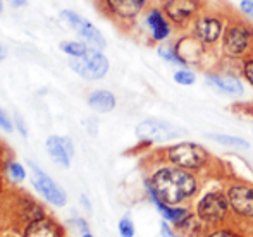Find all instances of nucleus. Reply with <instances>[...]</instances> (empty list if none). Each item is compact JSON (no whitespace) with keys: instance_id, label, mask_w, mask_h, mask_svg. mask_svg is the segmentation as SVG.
Returning a JSON list of instances; mask_svg holds the SVG:
<instances>
[{"instance_id":"72a5a7b5","label":"nucleus","mask_w":253,"mask_h":237,"mask_svg":"<svg viewBox=\"0 0 253 237\" xmlns=\"http://www.w3.org/2000/svg\"><path fill=\"white\" fill-rule=\"evenodd\" d=\"M2 12H3V2L0 0V14H2Z\"/></svg>"},{"instance_id":"412c9836","label":"nucleus","mask_w":253,"mask_h":237,"mask_svg":"<svg viewBox=\"0 0 253 237\" xmlns=\"http://www.w3.org/2000/svg\"><path fill=\"white\" fill-rule=\"evenodd\" d=\"M7 172H9V177L12 180H16V182H21V180H24V177H26V170H24L23 165L17 164V162H9Z\"/></svg>"},{"instance_id":"dca6fc26","label":"nucleus","mask_w":253,"mask_h":237,"mask_svg":"<svg viewBox=\"0 0 253 237\" xmlns=\"http://www.w3.org/2000/svg\"><path fill=\"white\" fill-rule=\"evenodd\" d=\"M147 24H148V28H150V33L155 40H159V41L166 40V38L170 34V28H169V24H167L166 17L160 14V10L153 9L148 12Z\"/></svg>"},{"instance_id":"7c9ffc66","label":"nucleus","mask_w":253,"mask_h":237,"mask_svg":"<svg viewBox=\"0 0 253 237\" xmlns=\"http://www.w3.org/2000/svg\"><path fill=\"white\" fill-rule=\"evenodd\" d=\"M16 124H17V129H19V133L23 134V136H28V129H26V126L23 124V120H21L19 115H16Z\"/></svg>"},{"instance_id":"39448f33","label":"nucleus","mask_w":253,"mask_h":237,"mask_svg":"<svg viewBox=\"0 0 253 237\" xmlns=\"http://www.w3.org/2000/svg\"><path fill=\"white\" fill-rule=\"evenodd\" d=\"M231 204L227 200V194L220 193V191H212L207 193L205 196L198 201L197 204V217L207 225H217L224 222L227 217Z\"/></svg>"},{"instance_id":"4be33fe9","label":"nucleus","mask_w":253,"mask_h":237,"mask_svg":"<svg viewBox=\"0 0 253 237\" xmlns=\"http://www.w3.org/2000/svg\"><path fill=\"white\" fill-rule=\"evenodd\" d=\"M174 81L177 84H184V86H190V84L195 83V74L190 72V70H177L174 74Z\"/></svg>"},{"instance_id":"b1692460","label":"nucleus","mask_w":253,"mask_h":237,"mask_svg":"<svg viewBox=\"0 0 253 237\" xmlns=\"http://www.w3.org/2000/svg\"><path fill=\"white\" fill-rule=\"evenodd\" d=\"M119 234L123 237H134V225L129 218H123L119 222Z\"/></svg>"},{"instance_id":"bb28decb","label":"nucleus","mask_w":253,"mask_h":237,"mask_svg":"<svg viewBox=\"0 0 253 237\" xmlns=\"http://www.w3.org/2000/svg\"><path fill=\"white\" fill-rule=\"evenodd\" d=\"M241 10H243L247 16H252L253 17V0H243L241 2Z\"/></svg>"},{"instance_id":"f257e3e1","label":"nucleus","mask_w":253,"mask_h":237,"mask_svg":"<svg viewBox=\"0 0 253 237\" xmlns=\"http://www.w3.org/2000/svg\"><path fill=\"white\" fill-rule=\"evenodd\" d=\"M197 179L186 169L181 167H164L152 175L147 184L152 198H157L166 204H176L186 201L197 193Z\"/></svg>"},{"instance_id":"f3484780","label":"nucleus","mask_w":253,"mask_h":237,"mask_svg":"<svg viewBox=\"0 0 253 237\" xmlns=\"http://www.w3.org/2000/svg\"><path fill=\"white\" fill-rule=\"evenodd\" d=\"M152 201H153V204L159 208V211L162 213V217L166 218V222H169V224L179 225L181 222H184L190 217L186 208H176V206H172V204H166L160 200H157V198H152Z\"/></svg>"},{"instance_id":"393cba45","label":"nucleus","mask_w":253,"mask_h":237,"mask_svg":"<svg viewBox=\"0 0 253 237\" xmlns=\"http://www.w3.org/2000/svg\"><path fill=\"white\" fill-rule=\"evenodd\" d=\"M0 127H2L5 133H10V131H14V124L12 120H10L9 114H7L3 108H0Z\"/></svg>"},{"instance_id":"20e7f679","label":"nucleus","mask_w":253,"mask_h":237,"mask_svg":"<svg viewBox=\"0 0 253 237\" xmlns=\"http://www.w3.org/2000/svg\"><path fill=\"white\" fill-rule=\"evenodd\" d=\"M59 19L62 21V24H66L67 28L74 31L78 36L83 38V41H86L90 47L103 50L107 47V41L103 38V34L100 33V30H97L95 24H91L88 19H84L83 16H80L78 12L71 9H64L60 10Z\"/></svg>"},{"instance_id":"2eb2a0df","label":"nucleus","mask_w":253,"mask_h":237,"mask_svg":"<svg viewBox=\"0 0 253 237\" xmlns=\"http://www.w3.org/2000/svg\"><path fill=\"white\" fill-rule=\"evenodd\" d=\"M88 105L100 114H107L116 108V97L107 90H97L88 97Z\"/></svg>"},{"instance_id":"1a4fd4ad","label":"nucleus","mask_w":253,"mask_h":237,"mask_svg":"<svg viewBox=\"0 0 253 237\" xmlns=\"http://www.w3.org/2000/svg\"><path fill=\"white\" fill-rule=\"evenodd\" d=\"M147 0H100L105 12L119 21H131L143 10Z\"/></svg>"},{"instance_id":"ddd939ff","label":"nucleus","mask_w":253,"mask_h":237,"mask_svg":"<svg viewBox=\"0 0 253 237\" xmlns=\"http://www.w3.org/2000/svg\"><path fill=\"white\" fill-rule=\"evenodd\" d=\"M222 31V24L215 19V17H200L195 26V33L205 43H212L220 36Z\"/></svg>"},{"instance_id":"c85d7f7f","label":"nucleus","mask_w":253,"mask_h":237,"mask_svg":"<svg viewBox=\"0 0 253 237\" xmlns=\"http://www.w3.org/2000/svg\"><path fill=\"white\" fill-rule=\"evenodd\" d=\"M160 232H162L164 237H181V236L174 234V231L167 225V222H162V225H160Z\"/></svg>"},{"instance_id":"a878e982","label":"nucleus","mask_w":253,"mask_h":237,"mask_svg":"<svg viewBox=\"0 0 253 237\" xmlns=\"http://www.w3.org/2000/svg\"><path fill=\"white\" fill-rule=\"evenodd\" d=\"M205 237H240V236L234 234V232L229 231V229H219V231L210 232V234L205 236Z\"/></svg>"},{"instance_id":"4468645a","label":"nucleus","mask_w":253,"mask_h":237,"mask_svg":"<svg viewBox=\"0 0 253 237\" xmlns=\"http://www.w3.org/2000/svg\"><path fill=\"white\" fill-rule=\"evenodd\" d=\"M24 236L26 237H60V229L55 222L38 217L26 227Z\"/></svg>"},{"instance_id":"5701e85b","label":"nucleus","mask_w":253,"mask_h":237,"mask_svg":"<svg viewBox=\"0 0 253 237\" xmlns=\"http://www.w3.org/2000/svg\"><path fill=\"white\" fill-rule=\"evenodd\" d=\"M159 54H160V57L166 59V60H169V62H174V64H184V62H183V59H181L179 55H177L176 52H174L170 47H160V48H159Z\"/></svg>"},{"instance_id":"6ab92c4d","label":"nucleus","mask_w":253,"mask_h":237,"mask_svg":"<svg viewBox=\"0 0 253 237\" xmlns=\"http://www.w3.org/2000/svg\"><path fill=\"white\" fill-rule=\"evenodd\" d=\"M212 141H215L217 144H222V146H231V148H238V150H248L250 144L245 139L236 136H227V134H207Z\"/></svg>"},{"instance_id":"9d476101","label":"nucleus","mask_w":253,"mask_h":237,"mask_svg":"<svg viewBox=\"0 0 253 237\" xmlns=\"http://www.w3.org/2000/svg\"><path fill=\"white\" fill-rule=\"evenodd\" d=\"M47 151L50 155V158L55 164H59L60 167H69L71 160L74 157V146L73 141L69 137H62V136H50L45 143Z\"/></svg>"},{"instance_id":"aec40b11","label":"nucleus","mask_w":253,"mask_h":237,"mask_svg":"<svg viewBox=\"0 0 253 237\" xmlns=\"http://www.w3.org/2000/svg\"><path fill=\"white\" fill-rule=\"evenodd\" d=\"M59 48L69 57H80L84 52L90 48V45L86 41H80V40H71V41H60Z\"/></svg>"},{"instance_id":"f03ea898","label":"nucleus","mask_w":253,"mask_h":237,"mask_svg":"<svg viewBox=\"0 0 253 237\" xmlns=\"http://www.w3.org/2000/svg\"><path fill=\"white\" fill-rule=\"evenodd\" d=\"M109 59L102 54V50L90 47L83 55L80 57H71L69 67L78 74V76L84 77L88 81H98L107 76L109 72Z\"/></svg>"},{"instance_id":"0eeeda50","label":"nucleus","mask_w":253,"mask_h":237,"mask_svg":"<svg viewBox=\"0 0 253 237\" xmlns=\"http://www.w3.org/2000/svg\"><path fill=\"white\" fill-rule=\"evenodd\" d=\"M28 165L31 167V182H33L35 189H37L45 200L50 201L52 204H55V206H64L67 201L66 193H64L42 169H38L33 162H28Z\"/></svg>"},{"instance_id":"7ed1b4c3","label":"nucleus","mask_w":253,"mask_h":237,"mask_svg":"<svg viewBox=\"0 0 253 237\" xmlns=\"http://www.w3.org/2000/svg\"><path fill=\"white\" fill-rule=\"evenodd\" d=\"M166 157L172 165L186 169V170L202 169L209 162V153L205 148L197 143H190V141L170 146L166 151Z\"/></svg>"},{"instance_id":"f8f14e48","label":"nucleus","mask_w":253,"mask_h":237,"mask_svg":"<svg viewBox=\"0 0 253 237\" xmlns=\"http://www.w3.org/2000/svg\"><path fill=\"white\" fill-rule=\"evenodd\" d=\"M164 9L174 23H184L198 9L197 0H164Z\"/></svg>"},{"instance_id":"2f4dec72","label":"nucleus","mask_w":253,"mask_h":237,"mask_svg":"<svg viewBox=\"0 0 253 237\" xmlns=\"http://www.w3.org/2000/svg\"><path fill=\"white\" fill-rule=\"evenodd\" d=\"M7 54H9V50H7V47L3 43H0V62H3V60L7 59Z\"/></svg>"},{"instance_id":"f704fd0d","label":"nucleus","mask_w":253,"mask_h":237,"mask_svg":"<svg viewBox=\"0 0 253 237\" xmlns=\"http://www.w3.org/2000/svg\"><path fill=\"white\" fill-rule=\"evenodd\" d=\"M83 237H93V236H90V234H84Z\"/></svg>"},{"instance_id":"9b49d317","label":"nucleus","mask_w":253,"mask_h":237,"mask_svg":"<svg viewBox=\"0 0 253 237\" xmlns=\"http://www.w3.org/2000/svg\"><path fill=\"white\" fill-rule=\"evenodd\" d=\"M252 40V34L247 28L243 26H231L224 34V48L227 54L231 55H240L248 48Z\"/></svg>"},{"instance_id":"c756f323","label":"nucleus","mask_w":253,"mask_h":237,"mask_svg":"<svg viewBox=\"0 0 253 237\" xmlns=\"http://www.w3.org/2000/svg\"><path fill=\"white\" fill-rule=\"evenodd\" d=\"M245 74H247V79L252 83L253 86V60H248L247 66H245Z\"/></svg>"},{"instance_id":"6e6552de","label":"nucleus","mask_w":253,"mask_h":237,"mask_svg":"<svg viewBox=\"0 0 253 237\" xmlns=\"http://www.w3.org/2000/svg\"><path fill=\"white\" fill-rule=\"evenodd\" d=\"M231 210L243 218H253V187L245 184H234L227 189Z\"/></svg>"},{"instance_id":"423d86ee","label":"nucleus","mask_w":253,"mask_h":237,"mask_svg":"<svg viewBox=\"0 0 253 237\" xmlns=\"http://www.w3.org/2000/svg\"><path fill=\"white\" fill-rule=\"evenodd\" d=\"M183 133L184 131H181L179 127L160 119H147L136 127V136L148 143H166V141L179 137Z\"/></svg>"},{"instance_id":"473e14b6","label":"nucleus","mask_w":253,"mask_h":237,"mask_svg":"<svg viewBox=\"0 0 253 237\" xmlns=\"http://www.w3.org/2000/svg\"><path fill=\"white\" fill-rule=\"evenodd\" d=\"M12 7H24L28 3V0H7Z\"/></svg>"},{"instance_id":"a211bd4d","label":"nucleus","mask_w":253,"mask_h":237,"mask_svg":"<svg viewBox=\"0 0 253 237\" xmlns=\"http://www.w3.org/2000/svg\"><path fill=\"white\" fill-rule=\"evenodd\" d=\"M210 86H213L215 90L222 91L227 95H241L243 93V86L238 79L234 77H219V76H209L207 77Z\"/></svg>"},{"instance_id":"cd10ccee","label":"nucleus","mask_w":253,"mask_h":237,"mask_svg":"<svg viewBox=\"0 0 253 237\" xmlns=\"http://www.w3.org/2000/svg\"><path fill=\"white\" fill-rule=\"evenodd\" d=\"M67 224H69V225H76L78 231H81V232H84V234H88V225H86V222L81 220V218H80V220H69Z\"/></svg>"}]
</instances>
